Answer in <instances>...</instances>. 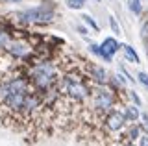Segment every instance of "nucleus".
Wrapping results in <instances>:
<instances>
[{
	"mask_svg": "<svg viewBox=\"0 0 148 146\" xmlns=\"http://www.w3.org/2000/svg\"><path fill=\"white\" fill-rule=\"evenodd\" d=\"M124 117H126L128 124H135V122L141 118V113H139V106H135V104H130V106H124L122 109Z\"/></svg>",
	"mask_w": 148,
	"mask_h": 146,
	"instance_id": "6",
	"label": "nucleus"
},
{
	"mask_svg": "<svg viewBox=\"0 0 148 146\" xmlns=\"http://www.w3.org/2000/svg\"><path fill=\"white\" fill-rule=\"evenodd\" d=\"M85 2H87V0H65L67 8H69V10H74V11L82 10V8L85 6Z\"/></svg>",
	"mask_w": 148,
	"mask_h": 146,
	"instance_id": "11",
	"label": "nucleus"
},
{
	"mask_svg": "<svg viewBox=\"0 0 148 146\" xmlns=\"http://www.w3.org/2000/svg\"><path fill=\"white\" fill-rule=\"evenodd\" d=\"M89 52H91V54H95L96 57L104 59L106 63H113V56H109V54L106 52V50L102 48L100 44H96V43H89Z\"/></svg>",
	"mask_w": 148,
	"mask_h": 146,
	"instance_id": "8",
	"label": "nucleus"
},
{
	"mask_svg": "<svg viewBox=\"0 0 148 146\" xmlns=\"http://www.w3.org/2000/svg\"><path fill=\"white\" fill-rule=\"evenodd\" d=\"M109 28H111V31H113V33H117V35L122 33V28L119 26V22H117V19H115L113 15H109Z\"/></svg>",
	"mask_w": 148,
	"mask_h": 146,
	"instance_id": "12",
	"label": "nucleus"
},
{
	"mask_svg": "<svg viewBox=\"0 0 148 146\" xmlns=\"http://www.w3.org/2000/svg\"><path fill=\"white\" fill-rule=\"evenodd\" d=\"M76 31H78V33H80V35H83V37H85V35L89 33V28H85V26L78 24V26H76Z\"/></svg>",
	"mask_w": 148,
	"mask_h": 146,
	"instance_id": "17",
	"label": "nucleus"
},
{
	"mask_svg": "<svg viewBox=\"0 0 148 146\" xmlns=\"http://www.w3.org/2000/svg\"><path fill=\"white\" fill-rule=\"evenodd\" d=\"M83 70H85V74L89 76V80L92 81V83H100V85H109V72L106 70L104 67L96 65V63L92 61H87L85 65H83Z\"/></svg>",
	"mask_w": 148,
	"mask_h": 146,
	"instance_id": "4",
	"label": "nucleus"
},
{
	"mask_svg": "<svg viewBox=\"0 0 148 146\" xmlns=\"http://www.w3.org/2000/svg\"><path fill=\"white\" fill-rule=\"evenodd\" d=\"M22 0H2V4H21Z\"/></svg>",
	"mask_w": 148,
	"mask_h": 146,
	"instance_id": "20",
	"label": "nucleus"
},
{
	"mask_svg": "<svg viewBox=\"0 0 148 146\" xmlns=\"http://www.w3.org/2000/svg\"><path fill=\"white\" fill-rule=\"evenodd\" d=\"M137 80L148 89V74H146V72H139V74H137Z\"/></svg>",
	"mask_w": 148,
	"mask_h": 146,
	"instance_id": "15",
	"label": "nucleus"
},
{
	"mask_svg": "<svg viewBox=\"0 0 148 146\" xmlns=\"http://www.w3.org/2000/svg\"><path fill=\"white\" fill-rule=\"evenodd\" d=\"M100 46L109 54V56H115V54L120 50V43L115 37H104V41L100 43Z\"/></svg>",
	"mask_w": 148,
	"mask_h": 146,
	"instance_id": "7",
	"label": "nucleus"
},
{
	"mask_svg": "<svg viewBox=\"0 0 148 146\" xmlns=\"http://www.w3.org/2000/svg\"><path fill=\"white\" fill-rule=\"evenodd\" d=\"M126 126H128L126 117L117 107L111 109L108 115L104 117V120H102V128L106 130V133H122L126 130Z\"/></svg>",
	"mask_w": 148,
	"mask_h": 146,
	"instance_id": "3",
	"label": "nucleus"
},
{
	"mask_svg": "<svg viewBox=\"0 0 148 146\" xmlns=\"http://www.w3.org/2000/svg\"><path fill=\"white\" fill-rule=\"evenodd\" d=\"M139 146H148V133L139 135Z\"/></svg>",
	"mask_w": 148,
	"mask_h": 146,
	"instance_id": "16",
	"label": "nucleus"
},
{
	"mask_svg": "<svg viewBox=\"0 0 148 146\" xmlns=\"http://www.w3.org/2000/svg\"><path fill=\"white\" fill-rule=\"evenodd\" d=\"M58 17V10H56V4L50 2V0H45L39 6L28 8V10L17 11L13 15V19L17 22H22V24H34V26H45L54 22V19Z\"/></svg>",
	"mask_w": 148,
	"mask_h": 146,
	"instance_id": "2",
	"label": "nucleus"
},
{
	"mask_svg": "<svg viewBox=\"0 0 148 146\" xmlns=\"http://www.w3.org/2000/svg\"><path fill=\"white\" fill-rule=\"evenodd\" d=\"M82 20L85 22V26H87V28H91L92 31H100V26H98V22L95 20V17H92V15H89V13H83V15H82Z\"/></svg>",
	"mask_w": 148,
	"mask_h": 146,
	"instance_id": "9",
	"label": "nucleus"
},
{
	"mask_svg": "<svg viewBox=\"0 0 148 146\" xmlns=\"http://www.w3.org/2000/svg\"><path fill=\"white\" fill-rule=\"evenodd\" d=\"M0 2H2V0H0Z\"/></svg>",
	"mask_w": 148,
	"mask_h": 146,
	"instance_id": "22",
	"label": "nucleus"
},
{
	"mask_svg": "<svg viewBox=\"0 0 148 146\" xmlns=\"http://www.w3.org/2000/svg\"><path fill=\"white\" fill-rule=\"evenodd\" d=\"M122 74L126 76V80H128V81H132V83H135V78H133V76L130 74V72H128V70H126V68H124V67H122Z\"/></svg>",
	"mask_w": 148,
	"mask_h": 146,
	"instance_id": "18",
	"label": "nucleus"
},
{
	"mask_svg": "<svg viewBox=\"0 0 148 146\" xmlns=\"http://www.w3.org/2000/svg\"><path fill=\"white\" fill-rule=\"evenodd\" d=\"M120 50H122L124 57H126V59H128L130 63H133V65H139V63H141V57H139V54L135 52V48H133L132 44L120 43Z\"/></svg>",
	"mask_w": 148,
	"mask_h": 146,
	"instance_id": "5",
	"label": "nucleus"
},
{
	"mask_svg": "<svg viewBox=\"0 0 148 146\" xmlns=\"http://www.w3.org/2000/svg\"><path fill=\"white\" fill-rule=\"evenodd\" d=\"M117 93L111 85H100V83H92L91 89V98H89V115L98 117L100 120H104V117L108 115L111 109H115L117 106Z\"/></svg>",
	"mask_w": 148,
	"mask_h": 146,
	"instance_id": "1",
	"label": "nucleus"
},
{
	"mask_svg": "<svg viewBox=\"0 0 148 146\" xmlns=\"http://www.w3.org/2000/svg\"><path fill=\"white\" fill-rule=\"evenodd\" d=\"M141 37L145 41V44L148 43V19L141 22Z\"/></svg>",
	"mask_w": 148,
	"mask_h": 146,
	"instance_id": "13",
	"label": "nucleus"
},
{
	"mask_svg": "<svg viewBox=\"0 0 148 146\" xmlns=\"http://www.w3.org/2000/svg\"><path fill=\"white\" fill-rule=\"evenodd\" d=\"M128 10L133 13V15H141L143 13V4H141V0H128Z\"/></svg>",
	"mask_w": 148,
	"mask_h": 146,
	"instance_id": "10",
	"label": "nucleus"
},
{
	"mask_svg": "<svg viewBox=\"0 0 148 146\" xmlns=\"http://www.w3.org/2000/svg\"><path fill=\"white\" fill-rule=\"evenodd\" d=\"M95 2H102V0H95Z\"/></svg>",
	"mask_w": 148,
	"mask_h": 146,
	"instance_id": "21",
	"label": "nucleus"
},
{
	"mask_svg": "<svg viewBox=\"0 0 148 146\" xmlns=\"http://www.w3.org/2000/svg\"><path fill=\"white\" fill-rule=\"evenodd\" d=\"M141 118H143V122H145V128L148 126V113H141Z\"/></svg>",
	"mask_w": 148,
	"mask_h": 146,
	"instance_id": "19",
	"label": "nucleus"
},
{
	"mask_svg": "<svg viewBox=\"0 0 148 146\" xmlns=\"http://www.w3.org/2000/svg\"><path fill=\"white\" fill-rule=\"evenodd\" d=\"M130 98H132V102L135 104V106H139L141 107L143 106V102H141V98H139V94H137V91H130V94H128Z\"/></svg>",
	"mask_w": 148,
	"mask_h": 146,
	"instance_id": "14",
	"label": "nucleus"
}]
</instances>
